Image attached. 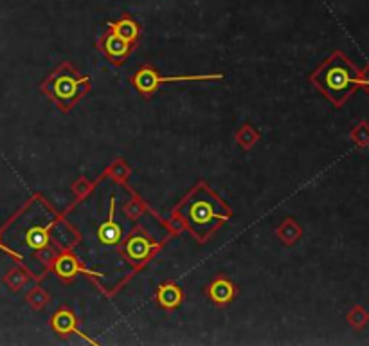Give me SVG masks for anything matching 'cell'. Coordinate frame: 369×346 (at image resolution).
I'll use <instances>...</instances> for the list:
<instances>
[{"label":"cell","mask_w":369,"mask_h":346,"mask_svg":"<svg viewBox=\"0 0 369 346\" xmlns=\"http://www.w3.org/2000/svg\"><path fill=\"white\" fill-rule=\"evenodd\" d=\"M224 78V74H180V76H159L157 71H153L151 67H142L139 69L136 74H133V78H131V83H133V87L139 90L141 94L148 96V94L155 92L157 88L161 87L162 83H177V82H196V79H222Z\"/></svg>","instance_id":"277c9868"},{"label":"cell","mask_w":369,"mask_h":346,"mask_svg":"<svg viewBox=\"0 0 369 346\" xmlns=\"http://www.w3.org/2000/svg\"><path fill=\"white\" fill-rule=\"evenodd\" d=\"M54 271H56V274H58L60 278L73 280L74 274H78L79 271H81V267H79L78 260L74 258V256H71V254H64V256H60V258L56 260V264H54Z\"/></svg>","instance_id":"8fae6325"},{"label":"cell","mask_w":369,"mask_h":346,"mask_svg":"<svg viewBox=\"0 0 369 346\" xmlns=\"http://www.w3.org/2000/svg\"><path fill=\"white\" fill-rule=\"evenodd\" d=\"M110 173H112V177L117 179V181H127L128 173H130V168H128L123 161H116L112 164V168H110Z\"/></svg>","instance_id":"44dd1931"},{"label":"cell","mask_w":369,"mask_h":346,"mask_svg":"<svg viewBox=\"0 0 369 346\" xmlns=\"http://www.w3.org/2000/svg\"><path fill=\"white\" fill-rule=\"evenodd\" d=\"M351 141L355 147L366 148L369 147V123L368 121H359L357 127L351 130Z\"/></svg>","instance_id":"e0dca14e"},{"label":"cell","mask_w":369,"mask_h":346,"mask_svg":"<svg viewBox=\"0 0 369 346\" xmlns=\"http://www.w3.org/2000/svg\"><path fill=\"white\" fill-rule=\"evenodd\" d=\"M27 303L31 305V308H34V310H40V308H44L45 305L49 303V294L45 293L44 288L40 287H34L33 291H31L29 294H27Z\"/></svg>","instance_id":"ac0fdd59"},{"label":"cell","mask_w":369,"mask_h":346,"mask_svg":"<svg viewBox=\"0 0 369 346\" xmlns=\"http://www.w3.org/2000/svg\"><path fill=\"white\" fill-rule=\"evenodd\" d=\"M27 244L33 249H44L45 244H47V233H45V230H40V227L31 230L27 233Z\"/></svg>","instance_id":"d6986e66"},{"label":"cell","mask_w":369,"mask_h":346,"mask_svg":"<svg viewBox=\"0 0 369 346\" xmlns=\"http://www.w3.org/2000/svg\"><path fill=\"white\" fill-rule=\"evenodd\" d=\"M184 299V291L175 283H162L157 291V301L164 308H177Z\"/></svg>","instance_id":"9c48e42d"},{"label":"cell","mask_w":369,"mask_h":346,"mask_svg":"<svg viewBox=\"0 0 369 346\" xmlns=\"http://www.w3.org/2000/svg\"><path fill=\"white\" fill-rule=\"evenodd\" d=\"M175 213L200 242L207 240L233 217L231 208L213 190H209L205 182H200L184 197V200L177 206Z\"/></svg>","instance_id":"6da1fadb"},{"label":"cell","mask_w":369,"mask_h":346,"mask_svg":"<svg viewBox=\"0 0 369 346\" xmlns=\"http://www.w3.org/2000/svg\"><path fill=\"white\" fill-rule=\"evenodd\" d=\"M257 141H259V132H257L256 128L251 127V125H245L236 134V143H238L240 147L245 148V150L253 148Z\"/></svg>","instance_id":"5bb4252c"},{"label":"cell","mask_w":369,"mask_h":346,"mask_svg":"<svg viewBox=\"0 0 369 346\" xmlns=\"http://www.w3.org/2000/svg\"><path fill=\"white\" fill-rule=\"evenodd\" d=\"M108 27H110L112 31H116V33L119 34V36H123L127 42H130L131 45H136L137 38H139V33H141L139 24H137L136 20L128 15H123L121 18L116 20V22H110Z\"/></svg>","instance_id":"ba28073f"},{"label":"cell","mask_w":369,"mask_h":346,"mask_svg":"<svg viewBox=\"0 0 369 346\" xmlns=\"http://www.w3.org/2000/svg\"><path fill=\"white\" fill-rule=\"evenodd\" d=\"M142 211H144V204H142L141 200H131V202H128V204L125 206V214L131 220L139 219Z\"/></svg>","instance_id":"ffe728a7"},{"label":"cell","mask_w":369,"mask_h":346,"mask_svg":"<svg viewBox=\"0 0 369 346\" xmlns=\"http://www.w3.org/2000/svg\"><path fill=\"white\" fill-rule=\"evenodd\" d=\"M155 249V244L151 242L150 236L141 230H136L130 233L125 244V254L131 264H142L144 260L150 258L151 251Z\"/></svg>","instance_id":"8992f818"},{"label":"cell","mask_w":369,"mask_h":346,"mask_svg":"<svg viewBox=\"0 0 369 346\" xmlns=\"http://www.w3.org/2000/svg\"><path fill=\"white\" fill-rule=\"evenodd\" d=\"M73 190L78 197H85L88 193V191L92 190V184H90V182H88L87 179H78V181L74 182Z\"/></svg>","instance_id":"7402d4cb"},{"label":"cell","mask_w":369,"mask_h":346,"mask_svg":"<svg viewBox=\"0 0 369 346\" xmlns=\"http://www.w3.org/2000/svg\"><path fill=\"white\" fill-rule=\"evenodd\" d=\"M88 88H90L88 76L79 74L73 65L68 64L60 65L42 85V90L62 110L73 108L78 103V99L88 92Z\"/></svg>","instance_id":"3957f363"},{"label":"cell","mask_w":369,"mask_h":346,"mask_svg":"<svg viewBox=\"0 0 369 346\" xmlns=\"http://www.w3.org/2000/svg\"><path fill=\"white\" fill-rule=\"evenodd\" d=\"M348 323H350L355 330H362L369 323V312L362 305H355L350 312H348Z\"/></svg>","instance_id":"9a60e30c"},{"label":"cell","mask_w":369,"mask_h":346,"mask_svg":"<svg viewBox=\"0 0 369 346\" xmlns=\"http://www.w3.org/2000/svg\"><path fill=\"white\" fill-rule=\"evenodd\" d=\"M53 328L62 336L71 334L76 328V317L68 308H60L58 312L53 316Z\"/></svg>","instance_id":"7c38bea8"},{"label":"cell","mask_w":369,"mask_h":346,"mask_svg":"<svg viewBox=\"0 0 369 346\" xmlns=\"http://www.w3.org/2000/svg\"><path fill=\"white\" fill-rule=\"evenodd\" d=\"M209 299L218 305V307H225L229 303L233 301L234 296H236V288H234L233 282L227 280L225 276H218L216 280L211 282V285L207 287Z\"/></svg>","instance_id":"52a82bcc"},{"label":"cell","mask_w":369,"mask_h":346,"mask_svg":"<svg viewBox=\"0 0 369 346\" xmlns=\"http://www.w3.org/2000/svg\"><path fill=\"white\" fill-rule=\"evenodd\" d=\"M4 283L13 291V293H18V291H22V287H24L25 283H27V274L18 267L11 269L10 273L4 276Z\"/></svg>","instance_id":"2e32d148"},{"label":"cell","mask_w":369,"mask_h":346,"mask_svg":"<svg viewBox=\"0 0 369 346\" xmlns=\"http://www.w3.org/2000/svg\"><path fill=\"white\" fill-rule=\"evenodd\" d=\"M359 74L360 69L355 67L342 51H335L316 73H311L310 82L330 99L333 107L340 108L359 88Z\"/></svg>","instance_id":"7a4b0ae2"},{"label":"cell","mask_w":369,"mask_h":346,"mask_svg":"<svg viewBox=\"0 0 369 346\" xmlns=\"http://www.w3.org/2000/svg\"><path fill=\"white\" fill-rule=\"evenodd\" d=\"M277 236L287 245H294L297 240L301 238V227L292 219H287L279 227H277Z\"/></svg>","instance_id":"4fadbf2b"},{"label":"cell","mask_w":369,"mask_h":346,"mask_svg":"<svg viewBox=\"0 0 369 346\" xmlns=\"http://www.w3.org/2000/svg\"><path fill=\"white\" fill-rule=\"evenodd\" d=\"M97 236H99V240H101L103 244H112V245L117 244L119 238H121V227H119V225L116 224V220H114V202L112 208H110V217H108L107 222L99 227Z\"/></svg>","instance_id":"30bf717a"},{"label":"cell","mask_w":369,"mask_h":346,"mask_svg":"<svg viewBox=\"0 0 369 346\" xmlns=\"http://www.w3.org/2000/svg\"><path fill=\"white\" fill-rule=\"evenodd\" d=\"M97 47L116 65L125 64V60L128 58V54L133 49V45H131L130 42H127V40L119 36V34L112 29H108L101 38L97 40Z\"/></svg>","instance_id":"5b68a950"},{"label":"cell","mask_w":369,"mask_h":346,"mask_svg":"<svg viewBox=\"0 0 369 346\" xmlns=\"http://www.w3.org/2000/svg\"><path fill=\"white\" fill-rule=\"evenodd\" d=\"M359 88L369 94V64L359 74Z\"/></svg>","instance_id":"603a6c76"}]
</instances>
